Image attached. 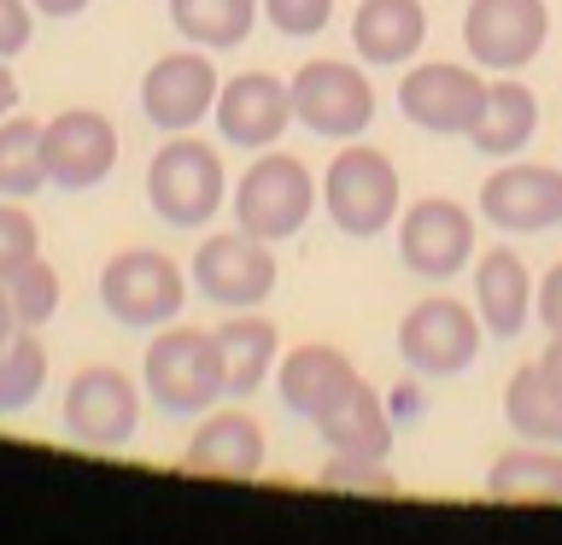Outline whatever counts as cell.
Segmentation results:
<instances>
[{"instance_id":"1","label":"cell","mask_w":562,"mask_h":545,"mask_svg":"<svg viewBox=\"0 0 562 545\" xmlns=\"http://www.w3.org/2000/svg\"><path fill=\"white\" fill-rule=\"evenodd\" d=\"M140 387L165 416H205L228 399L223 393V358L211 329H182L165 323L153 329L147 358H140Z\"/></svg>"},{"instance_id":"2","label":"cell","mask_w":562,"mask_h":545,"mask_svg":"<svg viewBox=\"0 0 562 545\" xmlns=\"http://www.w3.org/2000/svg\"><path fill=\"white\" fill-rule=\"evenodd\" d=\"M323 211L328 223L351 241H375L398 223L404 211V188H398V165L381 147L346 141L323 170Z\"/></svg>"},{"instance_id":"3","label":"cell","mask_w":562,"mask_h":545,"mask_svg":"<svg viewBox=\"0 0 562 545\" xmlns=\"http://www.w3.org/2000/svg\"><path fill=\"white\" fill-rule=\"evenodd\" d=\"M235 229H246V235H258V241H293L299 229L311 223V211L323 205V182L311 176L305 158H293V153H270L263 147L252 165L240 170V182H235Z\"/></svg>"},{"instance_id":"4","label":"cell","mask_w":562,"mask_h":545,"mask_svg":"<svg viewBox=\"0 0 562 545\" xmlns=\"http://www.w3.org/2000/svg\"><path fill=\"white\" fill-rule=\"evenodd\" d=\"M147 205L170 229H205L228 205L223 153L211 147V141H200L193 130L165 135V147H158L153 165H147Z\"/></svg>"},{"instance_id":"5","label":"cell","mask_w":562,"mask_h":545,"mask_svg":"<svg viewBox=\"0 0 562 545\" xmlns=\"http://www.w3.org/2000/svg\"><path fill=\"white\" fill-rule=\"evenodd\" d=\"M100 305L112 323L135 329V334H153V329H165L182 316L188 270L170 253H158V246H123V253H112L100 270Z\"/></svg>"},{"instance_id":"6","label":"cell","mask_w":562,"mask_h":545,"mask_svg":"<svg viewBox=\"0 0 562 545\" xmlns=\"http://www.w3.org/2000/svg\"><path fill=\"white\" fill-rule=\"evenodd\" d=\"M288 94L293 123H305L323 141H358L375 123V88L351 59H305L288 77Z\"/></svg>"},{"instance_id":"7","label":"cell","mask_w":562,"mask_h":545,"mask_svg":"<svg viewBox=\"0 0 562 545\" xmlns=\"http://www.w3.org/2000/svg\"><path fill=\"white\" fill-rule=\"evenodd\" d=\"M398 358L411 376L446 381L481 358V316L451 293H428L398 316Z\"/></svg>"},{"instance_id":"8","label":"cell","mask_w":562,"mask_h":545,"mask_svg":"<svg viewBox=\"0 0 562 545\" xmlns=\"http://www.w3.org/2000/svg\"><path fill=\"white\" fill-rule=\"evenodd\" d=\"M59 422L77 446H94V452H117L130 446L135 429H140V387L130 369L117 364H82L65 387V404H59Z\"/></svg>"},{"instance_id":"9","label":"cell","mask_w":562,"mask_h":545,"mask_svg":"<svg viewBox=\"0 0 562 545\" xmlns=\"http://www.w3.org/2000/svg\"><path fill=\"white\" fill-rule=\"evenodd\" d=\"M188 281L193 293L223 311H258L276 293V253L270 241L246 235V229H223V235H205L193 246Z\"/></svg>"},{"instance_id":"10","label":"cell","mask_w":562,"mask_h":545,"mask_svg":"<svg viewBox=\"0 0 562 545\" xmlns=\"http://www.w3.org/2000/svg\"><path fill=\"white\" fill-rule=\"evenodd\" d=\"M551 35V12L544 0H469L463 12V47L469 65L516 77L521 65H533Z\"/></svg>"},{"instance_id":"11","label":"cell","mask_w":562,"mask_h":545,"mask_svg":"<svg viewBox=\"0 0 562 545\" xmlns=\"http://www.w3.org/2000/svg\"><path fill=\"white\" fill-rule=\"evenodd\" d=\"M481 105H486L481 65L428 59V65H411L398 77V112L428 135H469L474 118H481Z\"/></svg>"},{"instance_id":"12","label":"cell","mask_w":562,"mask_h":545,"mask_svg":"<svg viewBox=\"0 0 562 545\" xmlns=\"http://www.w3.org/2000/svg\"><path fill=\"white\" fill-rule=\"evenodd\" d=\"M47 182L65 193H88L117 170V123L94 105H65L42 123Z\"/></svg>"},{"instance_id":"13","label":"cell","mask_w":562,"mask_h":545,"mask_svg":"<svg viewBox=\"0 0 562 545\" xmlns=\"http://www.w3.org/2000/svg\"><path fill=\"white\" fill-rule=\"evenodd\" d=\"M398 258L422 281H451L457 270H469V258H474L469 205L446 200V193H428L411 211H398Z\"/></svg>"},{"instance_id":"14","label":"cell","mask_w":562,"mask_h":545,"mask_svg":"<svg viewBox=\"0 0 562 545\" xmlns=\"http://www.w3.org/2000/svg\"><path fill=\"white\" fill-rule=\"evenodd\" d=\"M217 88H223V77H217V65L205 59V47L165 53V59H153L147 77H140V118L165 135H182V130L211 118Z\"/></svg>"},{"instance_id":"15","label":"cell","mask_w":562,"mask_h":545,"mask_svg":"<svg viewBox=\"0 0 562 545\" xmlns=\"http://www.w3.org/2000/svg\"><path fill=\"white\" fill-rule=\"evenodd\" d=\"M481 218L504 235H544L562 223V170L509 158L481 182Z\"/></svg>"},{"instance_id":"16","label":"cell","mask_w":562,"mask_h":545,"mask_svg":"<svg viewBox=\"0 0 562 545\" xmlns=\"http://www.w3.org/2000/svg\"><path fill=\"white\" fill-rule=\"evenodd\" d=\"M211 118H217V135L235 153H263V147H276V141L288 135L293 94H288L281 77H270V70H235V77L217 88Z\"/></svg>"},{"instance_id":"17","label":"cell","mask_w":562,"mask_h":545,"mask_svg":"<svg viewBox=\"0 0 562 545\" xmlns=\"http://www.w3.org/2000/svg\"><path fill=\"white\" fill-rule=\"evenodd\" d=\"M182 469L193 475H223V481H252L263 469V422L240 404H217V411L200 416L188 452H182Z\"/></svg>"},{"instance_id":"18","label":"cell","mask_w":562,"mask_h":545,"mask_svg":"<svg viewBox=\"0 0 562 545\" xmlns=\"http://www.w3.org/2000/svg\"><path fill=\"white\" fill-rule=\"evenodd\" d=\"M533 293H539V281L521 264L516 246H486V253L474 258V316H481V329L492 341H516L527 329Z\"/></svg>"},{"instance_id":"19","label":"cell","mask_w":562,"mask_h":545,"mask_svg":"<svg viewBox=\"0 0 562 545\" xmlns=\"http://www.w3.org/2000/svg\"><path fill=\"white\" fill-rule=\"evenodd\" d=\"M351 381H363V376H358V364H351L340 346H328V341H305V346H293L288 358H281L276 393H281V411H288V416L316 422L334 399L346 393Z\"/></svg>"},{"instance_id":"20","label":"cell","mask_w":562,"mask_h":545,"mask_svg":"<svg viewBox=\"0 0 562 545\" xmlns=\"http://www.w3.org/2000/svg\"><path fill=\"white\" fill-rule=\"evenodd\" d=\"M211 334H217V358H223V393L252 399L281 358V329L263 311H228Z\"/></svg>"},{"instance_id":"21","label":"cell","mask_w":562,"mask_h":545,"mask_svg":"<svg viewBox=\"0 0 562 545\" xmlns=\"http://www.w3.org/2000/svg\"><path fill=\"white\" fill-rule=\"evenodd\" d=\"M311 429L323 434L328 452H346V457H386V452H393L398 422H393V411H386V399L375 393V387H369V381H351L346 393L311 422Z\"/></svg>"},{"instance_id":"22","label":"cell","mask_w":562,"mask_h":545,"mask_svg":"<svg viewBox=\"0 0 562 545\" xmlns=\"http://www.w3.org/2000/svg\"><path fill=\"white\" fill-rule=\"evenodd\" d=\"M428 42V7L422 0H363L351 12V47L363 65H411Z\"/></svg>"},{"instance_id":"23","label":"cell","mask_w":562,"mask_h":545,"mask_svg":"<svg viewBox=\"0 0 562 545\" xmlns=\"http://www.w3.org/2000/svg\"><path fill=\"white\" fill-rule=\"evenodd\" d=\"M539 135V94L521 77H498L486 82V105L469 130V147L486 158H516L527 153V141Z\"/></svg>"},{"instance_id":"24","label":"cell","mask_w":562,"mask_h":545,"mask_svg":"<svg viewBox=\"0 0 562 545\" xmlns=\"http://www.w3.org/2000/svg\"><path fill=\"white\" fill-rule=\"evenodd\" d=\"M486 499L498 504H562V446H509L486 469Z\"/></svg>"},{"instance_id":"25","label":"cell","mask_w":562,"mask_h":545,"mask_svg":"<svg viewBox=\"0 0 562 545\" xmlns=\"http://www.w3.org/2000/svg\"><path fill=\"white\" fill-rule=\"evenodd\" d=\"M504 422H509V434H521V440L562 446V381L544 364H521L504 387Z\"/></svg>"},{"instance_id":"26","label":"cell","mask_w":562,"mask_h":545,"mask_svg":"<svg viewBox=\"0 0 562 545\" xmlns=\"http://www.w3.org/2000/svg\"><path fill=\"white\" fill-rule=\"evenodd\" d=\"M263 18V0H170V24L188 47L228 53L240 47Z\"/></svg>"},{"instance_id":"27","label":"cell","mask_w":562,"mask_h":545,"mask_svg":"<svg viewBox=\"0 0 562 545\" xmlns=\"http://www.w3.org/2000/svg\"><path fill=\"white\" fill-rule=\"evenodd\" d=\"M42 188H47L42 123L24 112L0 118V200H35Z\"/></svg>"},{"instance_id":"28","label":"cell","mask_w":562,"mask_h":545,"mask_svg":"<svg viewBox=\"0 0 562 545\" xmlns=\"http://www.w3.org/2000/svg\"><path fill=\"white\" fill-rule=\"evenodd\" d=\"M47 387V346L35 341V329H12V341L0 346V416H18L42 399Z\"/></svg>"},{"instance_id":"29","label":"cell","mask_w":562,"mask_h":545,"mask_svg":"<svg viewBox=\"0 0 562 545\" xmlns=\"http://www.w3.org/2000/svg\"><path fill=\"white\" fill-rule=\"evenodd\" d=\"M7 288V299H12V316H18V329H35L42 334L53 316H59V299H65V281H59V270L35 253L30 264H18V270L0 281Z\"/></svg>"},{"instance_id":"30","label":"cell","mask_w":562,"mask_h":545,"mask_svg":"<svg viewBox=\"0 0 562 545\" xmlns=\"http://www.w3.org/2000/svg\"><path fill=\"white\" fill-rule=\"evenodd\" d=\"M328 492H398L393 469H386V457H346V452H328L323 475H316Z\"/></svg>"},{"instance_id":"31","label":"cell","mask_w":562,"mask_h":545,"mask_svg":"<svg viewBox=\"0 0 562 545\" xmlns=\"http://www.w3.org/2000/svg\"><path fill=\"white\" fill-rule=\"evenodd\" d=\"M42 253V229L18 200H0V281H7L18 264H30Z\"/></svg>"},{"instance_id":"32","label":"cell","mask_w":562,"mask_h":545,"mask_svg":"<svg viewBox=\"0 0 562 545\" xmlns=\"http://www.w3.org/2000/svg\"><path fill=\"white\" fill-rule=\"evenodd\" d=\"M328 12H334V0H263L270 30L288 35V42H311V35H323Z\"/></svg>"},{"instance_id":"33","label":"cell","mask_w":562,"mask_h":545,"mask_svg":"<svg viewBox=\"0 0 562 545\" xmlns=\"http://www.w3.org/2000/svg\"><path fill=\"white\" fill-rule=\"evenodd\" d=\"M35 35V7L30 0H0V59H18Z\"/></svg>"},{"instance_id":"34","label":"cell","mask_w":562,"mask_h":545,"mask_svg":"<svg viewBox=\"0 0 562 545\" xmlns=\"http://www.w3.org/2000/svg\"><path fill=\"white\" fill-rule=\"evenodd\" d=\"M533 316L551 334H562V258L544 270V281H539V293H533Z\"/></svg>"},{"instance_id":"35","label":"cell","mask_w":562,"mask_h":545,"mask_svg":"<svg viewBox=\"0 0 562 545\" xmlns=\"http://www.w3.org/2000/svg\"><path fill=\"white\" fill-rule=\"evenodd\" d=\"M18 112V77H12V65L0 59V118H12Z\"/></svg>"},{"instance_id":"36","label":"cell","mask_w":562,"mask_h":545,"mask_svg":"<svg viewBox=\"0 0 562 545\" xmlns=\"http://www.w3.org/2000/svg\"><path fill=\"white\" fill-rule=\"evenodd\" d=\"M30 7H35V12H47V18H77L88 0H30Z\"/></svg>"},{"instance_id":"37","label":"cell","mask_w":562,"mask_h":545,"mask_svg":"<svg viewBox=\"0 0 562 545\" xmlns=\"http://www.w3.org/2000/svg\"><path fill=\"white\" fill-rule=\"evenodd\" d=\"M544 369H551V376L562 381V334H551V341H544V358H539Z\"/></svg>"},{"instance_id":"38","label":"cell","mask_w":562,"mask_h":545,"mask_svg":"<svg viewBox=\"0 0 562 545\" xmlns=\"http://www.w3.org/2000/svg\"><path fill=\"white\" fill-rule=\"evenodd\" d=\"M12 329H18V316H12V299H7V288H0V346L12 341Z\"/></svg>"}]
</instances>
